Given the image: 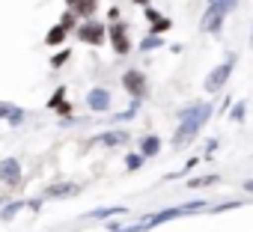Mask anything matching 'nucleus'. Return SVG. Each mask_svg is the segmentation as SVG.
<instances>
[{
    "label": "nucleus",
    "mask_w": 253,
    "mask_h": 232,
    "mask_svg": "<svg viewBox=\"0 0 253 232\" xmlns=\"http://www.w3.org/2000/svg\"><path fill=\"white\" fill-rule=\"evenodd\" d=\"M232 63H235V57H229L226 63H220V66L206 77V89H209V92H217V89L226 83V77H229V72H232Z\"/></svg>",
    "instance_id": "obj_2"
},
{
    "label": "nucleus",
    "mask_w": 253,
    "mask_h": 232,
    "mask_svg": "<svg viewBox=\"0 0 253 232\" xmlns=\"http://www.w3.org/2000/svg\"><path fill=\"white\" fill-rule=\"evenodd\" d=\"M128 167H131V170H137V167H140V158H137V155H131V158H128Z\"/></svg>",
    "instance_id": "obj_18"
},
{
    "label": "nucleus",
    "mask_w": 253,
    "mask_h": 232,
    "mask_svg": "<svg viewBox=\"0 0 253 232\" xmlns=\"http://www.w3.org/2000/svg\"><path fill=\"white\" fill-rule=\"evenodd\" d=\"M125 140H128V134H122V131H113V134L98 137V143H107V146H122Z\"/></svg>",
    "instance_id": "obj_8"
},
{
    "label": "nucleus",
    "mask_w": 253,
    "mask_h": 232,
    "mask_svg": "<svg viewBox=\"0 0 253 232\" xmlns=\"http://www.w3.org/2000/svg\"><path fill=\"white\" fill-rule=\"evenodd\" d=\"M137 3H143V6H146V0H137Z\"/></svg>",
    "instance_id": "obj_20"
},
{
    "label": "nucleus",
    "mask_w": 253,
    "mask_h": 232,
    "mask_svg": "<svg viewBox=\"0 0 253 232\" xmlns=\"http://www.w3.org/2000/svg\"><path fill=\"white\" fill-rule=\"evenodd\" d=\"M250 45H253V33H250Z\"/></svg>",
    "instance_id": "obj_21"
},
{
    "label": "nucleus",
    "mask_w": 253,
    "mask_h": 232,
    "mask_svg": "<svg viewBox=\"0 0 253 232\" xmlns=\"http://www.w3.org/2000/svg\"><path fill=\"white\" fill-rule=\"evenodd\" d=\"M209 3H217V0H209Z\"/></svg>",
    "instance_id": "obj_22"
},
{
    "label": "nucleus",
    "mask_w": 253,
    "mask_h": 232,
    "mask_svg": "<svg viewBox=\"0 0 253 232\" xmlns=\"http://www.w3.org/2000/svg\"><path fill=\"white\" fill-rule=\"evenodd\" d=\"M86 101H89L92 110H107V107H110V95H107L104 89H92V92L86 95Z\"/></svg>",
    "instance_id": "obj_7"
},
{
    "label": "nucleus",
    "mask_w": 253,
    "mask_h": 232,
    "mask_svg": "<svg viewBox=\"0 0 253 232\" xmlns=\"http://www.w3.org/2000/svg\"><path fill=\"white\" fill-rule=\"evenodd\" d=\"M107 33H110V42H113L116 54H128L131 42H128V33H125V27H122V24H113V27H110Z\"/></svg>",
    "instance_id": "obj_6"
},
{
    "label": "nucleus",
    "mask_w": 253,
    "mask_h": 232,
    "mask_svg": "<svg viewBox=\"0 0 253 232\" xmlns=\"http://www.w3.org/2000/svg\"><path fill=\"white\" fill-rule=\"evenodd\" d=\"M209 116H211V107H209V104H194L191 110H185V113H182V125H179V131H176L173 143H176V146L191 143V140L200 134V128L206 125Z\"/></svg>",
    "instance_id": "obj_1"
},
{
    "label": "nucleus",
    "mask_w": 253,
    "mask_h": 232,
    "mask_svg": "<svg viewBox=\"0 0 253 232\" xmlns=\"http://www.w3.org/2000/svg\"><path fill=\"white\" fill-rule=\"evenodd\" d=\"M3 179L6 182H18V164L15 161H6L3 164Z\"/></svg>",
    "instance_id": "obj_11"
},
{
    "label": "nucleus",
    "mask_w": 253,
    "mask_h": 232,
    "mask_svg": "<svg viewBox=\"0 0 253 232\" xmlns=\"http://www.w3.org/2000/svg\"><path fill=\"white\" fill-rule=\"evenodd\" d=\"M211 182H217V176H206V179H194V182H191V188H203V185H211Z\"/></svg>",
    "instance_id": "obj_14"
},
{
    "label": "nucleus",
    "mask_w": 253,
    "mask_h": 232,
    "mask_svg": "<svg viewBox=\"0 0 253 232\" xmlns=\"http://www.w3.org/2000/svg\"><path fill=\"white\" fill-rule=\"evenodd\" d=\"M69 3H75V0H69Z\"/></svg>",
    "instance_id": "obj_23"
},
{
    "label": "nucleus",
    "mask_w": 253,
    "mask_h": 232,
    "mask_svg": "<svg viewBox=\"0 0 253 232\" xmlns=\"http://www.w3.org/2000/svg\"><path fill=\"white\" fill-rule=\"evenodd\" d=\"M63 36H66V30H63V27H54V30L48 33V45H57V42H63Z\"/></svg>",
    "instance_id": "obj_12"
},
{
    "label": "nucleus",
    "mask_w": 253,
    "mask_h": 232,
    "mask_svg": "<svg viewBox=\"0 0 253 232\" xmlns=\"http://www.w3.org/2000/svg\"><path fill=\"white\" fill-rule=\"evenodd\" d=\"M78 36H81V42H86V45H101L104 36H107V30H104L98 21H86V24H81Z\"/></svg>",
    "instance_id": "obj_3"
},
{
    "label": "nucleus",
    "mask_w": 253,
    "mask_h": 232,
    "mask_svg": "<svg viewBox=\"0 0 253 232\" xmlns=\"http://www.w3.org/2000/svg\"><path fill=\"white\" fill-rule=\"evenodd\" d=\"M164 30H170V21H164V18H158V21L152 24V33H164Z\"/></svg>",
    "instance_id": "obj_13"
},
{
    "label": "nucleus",
    "mask_w": 253,
    "mask_h": 232,
    "mask_svg": "<svg viewBox=\"0 0 253 232\" xmlns=\"http://www.w3.org/2000/svg\"><path fill=\"white\" fill-rule=\"evenodd\" d=\"M217 3H220V9H223V12H232L238 0H217Z\"/></svg>",
    "instance_id": "obj_16"
},
{
    "label": "nucleus",
    "mask_w": 253,
    "mask_h": 232,
    "mask_svg": "<svg viewBox=\"0 0 253 232\" xmlns=\"http://www.w3.org/2000/svg\"><path fill=\"white\" fill-rule=\"evenodd\" d=\"M223 15H226V12L220 9V3H211L209 12L203 15V30H206V33H217L220 24H223Z\"/></svg>",
    "instance_id": "obj_5"
},
{
    "label": "nucleus",
    "mask_w": 253,
    "mask_h": 232,
    "mask_svg": "<svg viewBox=\"0 0 253 232\" xmlns=\"http://www.w3.org/2000/svg\"><path fill=\"white\" fill-rule=\"evenodd\" d=\"M158 149H161V140H158V137H146V140H143V155H146V158L158 155Z\"/></svg>",
    "instance_id": "obj_10"
},
{
    "label": "nucleus",
    "mask_w": 253,
    "mask_h": 232,
    "mask_svg": "<svg viewBox=\"0 0 253 232\" xmlns=\"http://www.w3.org/2000/svg\"><path fill=\"white\" fill-rule=\"evenodd\" d=\"M232 119H244V101H238V104L232 107Z\"/></svg>",
    "instance_id": "obj_15"
},
{
    "label": "nucleus",
    "mask_w": 253,
    "mask_h": 232,
    "mask_svg": "<svg viewBox=\"0 0 253 232\" xmlns=\"http://www.w3.org/2000/svg\"><path fill=\"white\" fill-rule=\"evenodd\" d=\"M244 188H247V191H250V193H253V182H247V185H244Z\"/></svg>",
    "instance_id": "obj_19"
},
{
    "label": "nucleus",
    "mask_w": 253,
    "mask_h": 232,
    "mask_svg": "<svg viewBox=\"0 0 253 232\" xmlns=\"http://www.w3.org/2000/svg\"><path fill=\"white\" fill-rule=\"evenodd\" d=\"M155 45H158V36H149V39L143 42V48H155Z\"/></svg>",
    "instance_id": "obj_17"
},
{
    "label": "nucleus",
    "mask_w": 253,
    "mask_h": 232,
    "mask_svg": "<svg viewBox=\"0 0 253 232\" xmlns=\"http://www.w3.org/2000/svg\"><path fill=\"white\" fill-rule=\"evenodd\" d=\"M95 6H98V0H75V9H78L81 15H92Z\"/></svg>",
    "instance_id": "obj_9"
},
{
    "label": "nucleus",
    "mask_w": 253,
    "mask_h": 232,
    "mask_svg": "<svg viewBox=\"0 0 253 232\" xmlns=\"http://www.w3.org/2000/svg\"><path fill=\"white\" fill-rule=\"evenodd\" d=\"M122 83H125V89H128L134 98H143V92H146V77H143V72H125Z\"/></svg>",
    "instance_id": "obj_4"
}]
</instances>
